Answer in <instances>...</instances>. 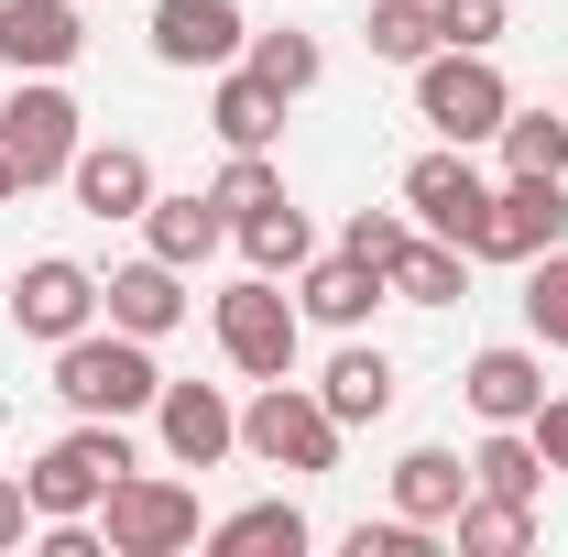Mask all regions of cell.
Wrapping results in <instances>:
<instances>
[{"label": "cell", "instance_id": "obj_3", "mask_svg": "<svg viewBox=\"0 0 568 557\" xmlns=\"http://www.w3.org/2000/svg\"><path fill=\"white\" fill-rule=\"evenodd\" d=\"M339 437H351V426L328 416V405H317V383H295V372L263 383V394L241 405V448H252L263 470H295V482L339 470Z\"/></svg>", "mask_w": 568, "mask_h": 557}, {"label": "cell", "instance_id": "obj_20", "mask_svg": "<svg viewBox=\"0 0 568 557\" xmlns=\"http://www.w3.org/2000/svg\"><path fill=\"white\" fill-rule=\"evenodd\" d=\"M317 405H328L339 426H383V416H394V350L351 340L328 372H317Z\"/></svg>", "mask_w": 568, "mask_h": 557}, {"label": "cell", "instance_id": "obj_13", "mask_svg": "<svg viewBox=\"0 0 568 557\" xmlns=\"http://www.w3.org/2000/svg\"><path fill=\"white\" fill-rule=\"evenodd\" d=\"M77 44H88L77 0H0V67L11 77H67Z\"/></svg>", "mask_w": 568, "mask_h": 557}, {"label": "cell", "instance_id": "obj_15", "mask_svg": "<svg viewBox=\"0 0 568 557\" xmlns=\"http://www.w3.org/2000/svg\"><path fill=\"white\" fill-rule=\"evenodd\" d=\"M67 186H77L88 219H142L153 209V153H142V142H77Z\"/></svg>", "mask_w": 568, "mask_h": 557}, {"label": "cell", "instance_id": "obj_36", "mask_svg": "<svg viewBox=\"0 0 568 557\" xmlns=\"http://www.w3.org/2000/svg\"><path fill=\"white\" fill-rule=\"evenodd\" d=\"M22 536H33V492L0 482V547H22Z\"/></svg>", "mask_w": 568, "mask_h": 557}, {"label": "cell", "instance_id": "obj_30", "mask_svg": "<svg viewBox=\"0 0 568 557\" xmlns=\"http://www.w3.org/2000/svg\"><path fill=\"white\" fill-rule=\"evenodd\" d=\"M525 328H536L547 350H568V241L525 263Z\"/></svg>", "mask_w": 568, "mask_h": 557}, {"label": "cell", "instance_id": "obj_35", "mask_svg": "<svg viewBox=\"0 0 568 557\" xmlns=\"http://www.w3.org/2000/svg\"><path fill=\"white\" fill-rule=\"evenodd\" d=\"M525 437H536V459H547V470H568V394H547V405L525 416Z\"/></svg>", "mask_w": 568, "mask_h": 557}, {"label": "cell", "instance_id": "obj_23", "mask_svg": "<svg viewBox=\"0 0 568 557\" xmlns=\"http://www.w3.org/2000/svg\"><path fill=\"white\" fill-rule=\"evenodd\" d=\"M306 536H317V525H306V514L274 492V503H241V514H219L197 547H219V557H295Z\"/></svg>", "mask_w": 568, "mask_h": 557}, {"label": "cell", "instance_id": "obj_12", "mask_svg": "<svg viewBox=\"0 0 568 557\" xmlns=\"http://www.w3.org/2000/svg\"><path fill=\"white\" fill-rule=\"evenodd\" d=\"M241 44H252L241 0H153V55L164 67H241Z\"/></svg>", "mask_w": 568, "mask_h": 557}, {"label": "cell", "instance_id": "obj_38", "mask_svg": "<svg viewBox=\"0 0 568 557\" xmlns=\"http://www.w3.org/2000/svg\"><path fill=\"white\" fill-rule=\"evenodd\" d=\"M558 110H568V88H558Z\"/></svg>", "mask_w": 568, "mask_h": 557}, {"label": "cell", "instance_id": "obj_11", "mask_svg": "<svg viewBox=\"0 0 568 557\" xmlns=\"http://www.w3.org/2000/svg\"><path fill=\"white\" fill-rule=\"evenodd\" d=\"M153 426H164V459H175V470H219V459L241 448V405H230L219 383H164V394H153Z\"/></svg>", "mask_w": 568, "mask_h": 557}, {"label": "cell", "instance_id": "obj_26", "mask_svg": "<svg viewBox=\"0 0 568 557\" xmlns=\"http://www.w3.org/2000/svg\"><path fill=\"white\" fill-rule=\"evenodd\" d=\"M470 492H503V503H536V492H547V459H536V437H525V426H493V437L470 448Z\"/></svg>", "mask_w": 568, "mask_h": 557}, {"label": "cell", "instance_id": "obj_34", "mask_svg": "<svg viewBox=\"0 0 568 557\" xmlns=\"http://www.w3.org/2000/svg\"><path fill=\"white\" fill-rule=\"evenodd\" d=\"M426 11H437V44H470V55L503 44V0H426Z\"/></svg>", "mask_w": 568, "mask_h": 557}, {"label": "cell", "instance_id": "obj_9", "mask_svg": "<svg viewBox=\"0 0 568 557\" xmlns=\"http://www.w3.org/2000/svg\"><path fill=\"white\" fill-rule=\"evenodd\" d=\"M558 241H568V175H503L470 263H536V252H558Z\"/></svg>", "mask_w": 568, "mask_h": 557}, {"label": "cell", "instance_id": "obj_22", "mask_svg": "<svg viewBox=\"0 0 568 557\" xmlns=\"http://www.w3.org/2000/svg\"><path fill=\"white\" fill-rule=\"evenodd\" d=\"M394 306H459V295H470V252H459V241H437V230H416V241H405V252H394Z\"/></svg>", "mask_w": 568, "mask_h": 557}, {"label": "cell", "instance_id": "obj_18", "mask_svg": "<svg viewBox=\"0 0 568 557\" xmlns=\"http://www.w3.org/2000/svg\"><path fill=\"white\" fill-rule=\"evenodd\" d=\"M284 110H295V99L263 88L252 67H219V88H209V132L230 142V153H274V142H284Z\"/></svg>", "mask_w": 568, "mask_h": 557}, {"label": "cell", "instance_id": "obj_7", "mask_svg": "<svg viewBox=\"0 0 568 557\" xmlns=\"http://www.w3.org/2000/svg\"><path fill=\"white\" fill-rule=\"evenodd\" d=\"M77 142H88V110L67 99V77H22L0 99V153L22 164V186H55L77 164Z\"/></svg>", "mask_w": 568, "mask_h": 557}, {"label": "cell", "instance_id": "obj_14", "mask_svg": "<svg viewBox=\"0 0 568 557\" xmlns=\"http://www.w3.org/2000/svg\"><path fill=\"white\" fill-rule=\"evenodd\" d=\"M383 295H394V284L372 274L361 252H306V263H295V317H306V328H361Z\"/></svg>", "mask_w": 568, "mask_h": 557}, {"label": "cell", "instance_id": "obj_28", "mask_svg": "<svg viewBox=\"0 0 568 557\" xmlns=\"http://www.w3.org/2000/svg\"><path fill=\"white\" fill-rule=\"evenodd\" d=\"M241 67L263 77V88H284V99H306L328 55H317V33H295V22H284V33H252V44H241Z\"/></svg>", "mask_w": 568, "mask_h": 557}, {"label": "cell", "instance_id": "obj_6", "mask_svg": "<svg viewBox=\"0 0 568 557\" xmlns=\"http://www.w3.org/2000/svg\"><path fill=\"white\" fill-rule=\"evenodd\" d=\"M503 110H514V88H503L493 55H470V44H437L416 67V121L437 142H493L503 132Z\"/></svg>", "mask_w": 568, "mask_h": 557}, {"label": "cell", "instance_id": "obj_1", "mask_svg": "<svg viewBox=\"0 0 568 557\" xmlns=\"http://www.w3.org/2000/svg\"><path fill=\"white\" fill-rule=\"evenodd\" d=\"M55 394H67L77 416H153V394H164V361H153V340H132V328H77V340H55Z\"/></svg>", "mask_w": 568, "mask_h": 557}, {"label": "cell", "instance_id": "obj_25", "mask_svg": "<svg viewBox=\"0 0 568 557\" xmlns=\"http://www.w3.org/2000/svg\"><path fill=\"white\" fill-rule=\"evenodd\" d=\"M230 241H241V263H252V274H295V263L317 252V230H306V209H295V198H274V209H252V219H230Z\"/></svg>", "mask_w": 568, "mask_h": 557}, {"label": "cell", "instance_id": "obj_19", "mask_svg": "<svg viewBox=\"0 0 568 557\" xmlns=\"http://www.w3.org/2000/svg\"><path fill=\"white\" fill-rule=\"evenodd\" d=\"M219 241H230V209H219V198H164V186H153V209H142V252H153V263L197 274Z\"/></svg>", "mask_w": 568, "mask_h": 557}, {"label": "cell", "instance_id": "obj_4", "mask_svg": "<svg viewBox=\"0 0 568 557\" xmlns=\"http://www.w3.org/2000/svg\"><path fill=\"white\" fill-rule=\"evenodd\" d=\"M209 328H219V361H230L241 383H284L295 350H306V317H295V295H284L274 274H241L209 306Z\"/></svg>", "mask_w": 568, "mask_h": 557}, {"label": "cell", "instance_id": "obj_8", "mask_svg": "<svg viewBox=\"0 0 568 557\" xmlns=\"http://www.w3.org/2000/svg\"><path fill=\"white\" fill-rule=\"evenodd\" d=\"M405 209H416V230L459 241V252H481V219H493V186H481L470 142H437V153H416V164H405Z\"/></svg>", "mask_w": 568, "mask_h": 557}, {"label": "cell", "instance_id": "obj_5", "mask_svg": "<svg viewBox=\"0 0 568 557\" xmlns=\"http://www.w3.org/2000/svg\"><path fill=\"white\" fill-rule=\"evenodd\" d=\"M99 536L110 557H186L209 525H197V482H175V470H121L110 503H99Z\"/></svg>", "mask_w": 568, "mask_h": 557}, {"label": "cell", "instance_id": "obj_24", "mask_svg": "<svg viewBox=\"0 0 568 557\" xmlns=\"http://www.w3.org/2000/svg\"><path fill=\"white\" fill-rule=\"evenodd\" d=\"M448 547H459V557H525V547H536V503L470 492V503L448 514Z\"/></svg>", "mask_w": 568, "mask_h": 557}, {"label": "cell", "instance_id": "obj_16", "mask_svg": "<svg viewBox=\"0 0 568 557\" xmlns=\"http://www.w3.org/2000/svg\"><path fill=\"white\" fill-rule=\"evenodd\" d=\"M459 394H470L481 426H525L536 405H547V361H536L525 340H503V350H481V361L459 372Z\"/></svg>", "mask_w": 568, "mask_h": 557}, {"label": "cell", "instance_id": "obj_21", "mask_svg": "<svg viewBox=\"0 0 568 557\" xmlns=\"http://www.w3.org/2000/svg\"><path fill=\"white\" fill-rule=\"evenodd\" d=\"M459 503H470V459H459V448H405V459H394V514H416V525L448 536Z\"/></svg>", "mask_w": 568, "mask_h": 557}, {"label": "cell", "instance_id": "obj_17", "mask_svg": "<svg viewBox=\"0 0 568 557\" xmlns=\"http://www.w3.org/2000/svg\"><path fill=\"white\" fill-rule=\"evenodd\" d=\"M99 317L132 328V340H164V328H186V274L142 252V263H121V274L99 284Z\"/></svg>", "mask_w": 568, "mask_h": 557}, {"label": "cell", "instance_id": "obj_29", "mask_svg": "<svg viewBox=\"0 0 568 557\" xmlns=\"http://www.w3.org/2000/svg\"><path fill=\"white\" fill-rule=\"evenodd\" d=\"M383 67H426L437 55V11L426 0H372V33H361Z\"/></svg>", "mask_w": 568, "mask_h": 557}, {"label": "cell", "instance_id": "obj_10", "mask_svg": "<svg viewBox=\"0 0 568 557\" xmlns=\"http://www.w3.org/2000/svg\"><path fill=\"white\" fill-rule=\"evenodd\" d=\"M11 328L22 340H77V328H99V274L88 263H67V252H33L22 263V284H11Z\"/></svg>", "mask_w": 568, "mask_h": 557}, {"label": "cell", "instance_id": "obj_31", "mask_svg": "<svg viewBox=\"0 0 568 557\" xmlns=\"http://www.w3.org/2000/svg\"><path fill=\"white\" fill-rule=\"evenodd\" d=\"M209 198H219L230 219H252V209H274V198H284V164H274V153H230Z\"/></svg>", "mask_w": 568, "mask_h": 557}, {"label": "cell", "instance_id": "obj_2", "mask_svg": "<svg viewBox=\"0 0 568 557\" xmlns=\"http://www.w3.org/2000/svg\"><path fill=\"white\" fill-rule=\"evenodd\" d=\"M121 470H142L132 437H121V416H77L67 437H55V448L22 470V492H33V525H55V514H99Z\"/></svg>", "mask_w": 568, "mask_h": 557}, {"label": "cell", "instance_id": "obj_27", "mask_svg": "<svg viewBox=\"0 0 568 557\" xmlns=\"http://www.w3.org/2000/svg\"><path fill=\"white\" fill-rule=\"evenodd\" d=\"M503 175H568V110H503Z\"/></svg>", "mask_w": 568, "mask_h": 557}, {"label": "cell", "instance_id": "obj_33", "mask_svg": "<svg viewBox=\"0 0 568 557\" xmlns=\"http://www.w3.org/2000/svg\"><path fill=\"white\" fill-rule=\"evenodd\" d=\"M416 241V209H361L351 230H339V252H361L372 274H394V252Z\"/></svg>", "mask_w": 568, "mask_h": 557}, {"label": "cell", "instance_id": "obj_37", "mask_svg": "<svg viewBox=\"0 0 568 557\" xmlns=\"http://www.w3.org/2000/svg\"><path fill=\"white\" fill-rule=\"evenodd\" d=\"M11 198H22V164H11V153H0V209H11Z\"/></svg>", "mask_w": 568, "mask_h": 557}, {"label": "cell", "instance_id": "obj_32", "mask_svg": "<svg viewBox=\"0 0 568 557\" xmlns=\"http://www.w3.org/2000/svg\"><path fill=\"white\" fill-rule=\"evenodd\" d=\"M448 536L437 525H416V514H383V525H351L339 536V557H437Z\"/></svg>", "mask_w": 568, "mask_h": 557}]
</instances>
